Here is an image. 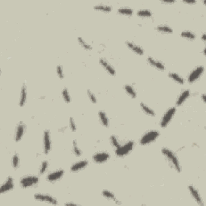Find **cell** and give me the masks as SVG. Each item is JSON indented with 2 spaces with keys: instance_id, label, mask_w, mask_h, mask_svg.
<instances>
[{
  "instance_id": "1",
  "label": "cell",
  "mask_w": 206,
  "mask_h": 206,
  "mask_svg": "<svg viewBox=\"0 0 206 206\" xmlns=\"http://www.w3.org/2000/svg\"><path fill=\"white\" fill-rule=\"evenodd\" d=\"M162 153L166 157L172 168L175 169L177 172H181V166L179 164V160H178L177 156L175 155V153L172 151H171L170 149L166 148V147H164L162 149Z\"/></svg>"
},
{
  "instance_id": "2",
  "label": "cell",
  "mask_w": 206,
  "mask_h": 206,
  "mask_svg": "<svg viewBox=\"0 0 206 206\" xmlns=\"http://www.w3.org/2000/svg\"><path fill=\"white\" fill-rule=\"evenodd\" d=\"M160 136V132L158 131H155V130H153V131H147L146 133L144 134L143 135V137L141 138L140 139V144L141 145H147L149 143H151L157 139V138Z\"/></svg>"
},
{
  "instance_id": "3",
  "label": "cell",
  "mask_w": 206,
  "mask_h": 206,
  "mask_svg": "<svg viewBox=\"0 0 206 206\" xmlns=\"http://www.w3.org/2000/svg\"><path fill=\"white\" fill-rule=\"evenodd\" d=\"M133 148L134 142L133 141H129L123 145H121L118 148L116 149L115 154L118 157H122V156H125L127 154H129L133 150Z\"/></svg>"
},
{
  "instance_id": "4",
  "label": "cell",
  "mask_w": 206,
  "mask_h": 206,
  "mask_svg": "<svg viewBox=\"0 0 206 206\" xmlns=\"http://www.w3.org/2000/svg\"><path fill=\"white\" fill-rule=\"evenodd\" d=\"M39 182H40V178L36 175H27L20 179V184L24 188L35 186Z\"/></svg>"
},
{
  "instance_id": "5",
  "label": "cell",
  "mask_w": 206,
  "mask_h": 206,
  "mask_svg": "<svg viewBox=\"0 0 206 206\" xmlns=\"http://www.w3.org/2000/svg\"><path fill=\"white\" fill-rule=\"evenodd\" d=\"M175 112H176V108L175 107H171L168 109L167 112L164 114V115L162 117L161 121H160V126L161 127H166L171 122V120L172 119L173 116L175 115Z\"/></svg>"
},
{
  "instance_id": "6",
  "label": "cell",
  "mask_w": 206,
  "mask_h": 206,
  "mask_svg": "<svg viewBox=\"0 0 206 206\" xmlns=\"http://www.w3.org/2000/svg\"><path fill=\"white\" fill-rule=\"evenodd\" d=\"M204 71V66H202V65H200V66H197V68L193 69V71L191 72L190 74L188 75V81L189 83H193V82H195L196 81L198 80L201 75L203 74Z\"/></svg>"
},
{
  "instance_id": "7",
  "label": "cell",
  "mask_w": 206,
  "mask_h": 206,
  "mask_svg": "<svg viewBox=\"0 0 206 206\" xmlns=\"http://www.w3.org/2000/svg\"><path fill=\"white\" fill-rule=\"evenodd\" d=\"M43 143H44V152L45 155L49 154V151L52 149V140L51 134L50 131L46 130L44 131V136H43Z\"/></svg>"
},
{
  "instance_id": "8",
  "label": "cell",
  "mask_w": 206,
  "mask_h": 206,
  "mask_svg": "<svg viewBox=\"0 0 206 206\" xmlns=\"http://www.w3.org/2000/svg\"><path fill=\"white\" fill-rule=\"evenodd\" d=\"M34 198L38 201H42V202H47V203H49L51 204H57L58 202L53 197L49 195H44V194H40V193H38V194H35L34 195Z\"/></svg>"
},
{
  "instance_id": "9",
  "label": "cell",
  "mask_w": 206,
  "mask_h": 206,
  "mask_svg": "<svg viewBox=\"0 0 206 206\" xmlns=\"http://www.w3.org/2000/svg\"><path fill=\"white\" fill-rule=\"evenodd\" d=\"M110 158V155L108 152H105V151L98 152L93 155V160L98 164L107 162Z\"/></svg>"
},
{
  "instance_id": "10",
  "label": "cell",
  "mask_w": 206,
  "mask_h": 206,
  "mask_svg": "<svg viewBox=\"0 0 206 206\" xmlns=\"http://www.w3.org/2000/svg\"><path fill=\"white\" fill-rule=\"evenodd\" d=\"M25 130H26V125L23 122H20L16 126V134H15V140L16 142H19L21 140L23 135H24Z\"/></svg>"
},
{
  "instance_id": "11",
  "label": "cell",
  "mask_w": 206,
  "mask_h": 206,
  "mask_svg": "<svg viewBox=\"0 0 206 206\" xmlns=\"http://www.w3.org/2000/svg\"><path fill=\"white\" fill-rule=\"evenodd\" d=\"M188 190H189L191 195L193 197V199L195 200V201L197 202V204L201 206L204 205V203L203 202V200H202L201 197L200 195L199 192H198V190H197L195 187H193V185H189L188 186Z\"/></svg>"
},
{
  "instance_id": "12",
  "label": "cell",
  "mask_w": 206,
  "mask_h": 206,
  "mask_svg": "<svg viewBox=\"0 0 206 206\" xmlns=\"http://www.w3.org/2000/svg\"><path fill=\"white\" fill-rule=\"evenodd\" d=\"M15 187V184H14V179L11 176H8L7 179H6V181L4 182V184H2L0 188V193H5L7 192H9L11 189H13Z\"/></svg>"
},
{
  "instance_id": "13",
  "label": "cell",
  "mask_w": 206,
  "mask_h": 206,
  "mask_svg": "<svg viewBox=\"0 0 206 206\" xmlns=\"http://www.w3.org/2000/svg\"><path fill=\"white\" fill-rule=\"evenodd\" d=\"M64 174V171L60 169V170H56L53 172L49 173V175H47V179L49 180V182H55L58 179H60V178L62 177Z\"/></svg>"
},
{
  "instance_id": "14",
  "label": "cell",
  "mask_w": 206,
  "mask_h": 206,
  "mask_svg": "<svg viewBox=\"0 0 206 206\" xmlns=\"http://www.w3.org/2000/svg\"><path fill=\"white\" fill-rule=\"evenodd\" d=\"M99 62L100 64L106 69V71H107V73H110V74L112 76L115 75V69H114V68L111 65L110 63L109 62L108 60H106L105 58H101L99 60Z\"/></svg>"
},
{
  "instance_id": "15",
  "label": "cell",
  "mask_w": 206,
  "mask_h": 206,
  "mask_svg": "<svg viewBox=\"0 0 206 206\" xmlns=\"http://www.w3.org/2000/svg\"><path fill=\"white\" fill-rule=\"evenodd\" d=\"M27 98V85L26 84H23L22 88H21V93H20V98L19 106L23 107L26 104Z\"/></svg>"
},
{
  "instance_id": "16",
  "label": "cell",
  "mask_w": 206,
  "mask_h": 206,
  "mask_svg": "<svg viewBox=\"0 0 206 206\" xmlns=\"http://www.w3.org/2000/svg\"><path fill=\"white\" fill-rule=\"evenodd\" d=\"M89 164V162L87 161L86 160H81L79 162H77L74 164H73L70 168V170L73 172H78V171L81 170V169H84L85 168H86Z\"/></svg>"
},
{
  "instance_id": "17",
  "label": "cell",
  "mask_w": 206,
  "mask_h": 206,
  "mask_svg": "<svg viewBox=\"0 0 206 206\" xmlns=\"http://www.w3.org/2000/svg\"><path fill=\"white\" fill-rule=\"evenodd\" d=\"M147 61H148V63L151 64V66L155 67V68H156L157 69H160L161 71L165 70V66H164V64H163L161 61H160V60H155V58L151 57V56H149V57L147 58Z\"/></svg>"
},
{
  "instance_id": "18",
  "label": "cell",
  "mask_w": 206,
  "mask_h": 206,
  "mask_svg": "<svg viewBox=\"0 0 206 206\" xmlns=\"http://www.w3.org/2000/svg\"><path fill=\"white\" fill-rule=\"evenodd\" d=\"M126 45L128 47L129 49H131L134 52L137 53L138 55H143L144 51L143 49L141 47L138 46L137 45H135V43L131 42V41H126Z\"/></svg>"
},
{
  "instance_id": "19",
  "label": "cell",
  "mask_w": 206,
  "mask_h": 206,
  "mask_svg": "<svg viewBox=\"0 0 206 206\" xmlns=\"http://www.w3.org/2000/svg\"><path fill=\"white\" fill-rule=\"evenodd\" d=\"M189 96H190V91H189V89H186V90L183 91L180 93V95L178 97L177 101H176V106H178V107L181 106L188 99Z\"/></svg>"
},
{
  "instance_id": "20",
  "label": "cell",
  "mask_w": 206,
  "mask_h": 206,
  "mask_svg": "<svg viewBox=\"0 0 206 206\" xmlns=\"http://www.w3.org/2000/svg\"><path fill=\"white\" fill-rule=\"evenodd\" d=\"M168 76L171 79H172L173 81H175V82H177L178 84L183 85L184 83V78H182L181 76L178 75L177 73H174V72H171V73H168Z\"/></svg>"
},
{
  "instance_id": "21",
  "label": "cell",
  "mask_w": 206,
  "mask_h": 206,
  "mask_svg": "<svg viewBox=\"0 0 206 206\" xmlns=\"http://www.w3.org/2000/svg\"><path fill=\"white\" fill-rule=\"evenodd\" d=\"M124 89L126 92V93L132 98H135L137 97V93H136V91L134 89V87L132 86V85H125Z\"/></svg>"
},
{
  "instance_id": "22",
  "label": "cell",
  "mask_w": 206,
  "mask_h": 206,
  "mask_svg": "<svg viewBox=\"0 0 206 206\" xmlns=\"http://www.w3.org/2000/svg\"><path fill=\"white\" fill-rule=\"evenodd\" d=\"M98 116H99V119L101 121V123L106 127H108L109 126V119L108 117L107 116V114L105 113L104 111H99L98 113Z\"/></svg>"
},
{
  "instance_id": "23",
  "label": "cell",
  "mask_w": 206,
  "mask_h": 206,
  "mask_svg": "<svg viewBox=\"0 0 206 206\" xmlns=\"http://www.w3.org/2000/svg\"><path fill=\"white\" fill-rule=\"evenodd\" d=\"M156 30L160 32H163V33H168L172 34L173 32L172 28L171 27H169L168 25H159L156 27Z\"/></svg>"
},
{
  "instance_id": "24",
  "label": "cell",
  "mask_w": 206,
  "mask_h": 206,
  "mask_svg": "<svg viewBox=\"0 0 206 206\" xmlns=\"http://www.w3.org/2000/svg\"><path fill=\"white\" fill-rule=\"evenodd\" d=\"M140 107H141V108H142L144 112L146 114H148V115H150V116H155V111L153 110L151 107H149L148 106H146V105L145 104V103H143V102H141V103H140Z\"/></svg>"
},
{
  "instance_id": "25",
  "label": "cell",
  "mask_w": 206,
  "mask_h": 206,
  "mask_svg": "<svg viewBox=\"0 0 206 206\" xmlns=\"http://www.w3.org/2000/svg\"><path fill=\"white\" fill-rule=\"evenodd\" d=\"M117 12L121 15H125V16H132L134 13L133 10L130 7H120L117 9Z\"/></svg>"
},
{
  "instance_id": "26",
  "label": "cell",
  "mask_w": 206,
  "mask_h": 206,
  "mask_svg": "<svg viewBox=\"0 0 206 206\" xmlns=\"http://www.w3.org/2000/svg\"><path fill=\"white\" fill-rule=\"evenodd\" d=\"M137 16L139 17H151L152 12L148 9H141L137 11Z\"/></svg>"
},
{
  "instance_id": "27",
  "label": "cell",
  "mask_w": 206,
  "mask_h": 206,
  "mask_svg": "<svg viewBox=\"0 0 206 206\" xmlns=\"http://www.w3.org/2000/svg\"><path fill=\"white\" fill-rule=\"evenodd\" d=\"M78 42H79V44H80L81 45L82 48H84L85 50H88V51H89V50H92V49H93V47H92V45H90L89 44V43H87L85 40L83 39L82 37H78Z\"/></svg>"
},
{
  "instance_id": "28",
  "label": "cell",
  "mask_w": 206,
  "mask_h": 206,
  "mask_svg": "<svg viewBox=\"0 0 206 206\" xmlns=\"http://www.w3.org/2000/svg\"><path fill=\"white\" fill-rule=\"evenodd\" d=\"M180 36H182V37L184 38H187V39H188V40H195L196 39V35L195 33H193V31H183L180 33Z\"/></svg>"
},
{
  "instance_id": "29",
  "label": "cell",
  "mask_w": 206,
  "mask_h": 206,
  "mask_svg": "<svg viewBox=\"0 0 206 206\" xmlns=\"http://www.w3.org/2000/svg\"><path fill=\"white\" fill-rule=\"evenodd\" d=\"M94 9L98 10V11L109 12V11H111V10H112V7H111L110 6H109V5L99 4V5H96L95 7H94Z\"/></svg>"
},
{
  "instance_id": "30",
  "label": "cell",
  "mask_w": 206,
  "mask_h": 206,
  "mask_svg": "<svg viewBox=\"0 0 206 206\" xmlns=\"http://www.w3.org/2000/svg\"><path fill=\"white\" fill-rule=\"evenodd\" d=\"M11 165L15 169H17L20 166V158L17 153H16L11 159Z\"/></svg>"
},
{
  "instance_id": "31",
  "label": "cell",
  "mask_w": 206,
  "mask_h": 206,
  "mask_svg": "<svg viewBox=\"0 0 206 206\" xmlns=\"http://www.w3.org/2000/svg\"><path fill=\"white\" fill-rule=\"evenodd\" d=\"M102 195L104 197H106V198H107V199L113 200L114 201V200H116V197L115 196H114V194L112 192H110V191L109 190L102 191Z\"/></svg>"
},
{
  "instance_id": "32",
  "label": "cell",
  "mask_w": 206,
  "mask_h": 206,
  "mask_svg": "<svg viewBox=\"0 0 206 206\" xmlns=\"http://www.w3.org/2000/svg\"><path fill=\"white\" fill-rule=\"evenodd\" d=\"M62 97L63 99L67 102V103H69L71 102V97H70V94H69V92L67 88H64L62 90Z\"/></svg>"
},
{
  "instance_id": "33",
  "label": "cell",
  "mask_w": 206,
  "mask_h": 206,
  "mask_svg": "<svg viewBox=\"0 0 206 206\" xmlns=\"http://www.w3.org/2000/svg\"><path fill=\"white\" fill-rule=\"evenodd\" d=\"M73 152H74L76 156H81V151L80 148L78 147L77 140H73Z\"/></svg>"
},
{
  "instance_id": "34",
  "label": "cell",
  "mask_w": 206,
  "mask_h": 206,
  "mask_svg": "<svg viewBox=\"0 0 206 206\" xmlns=\"http://www.w3.org/2000/svg\"><path fill=\"white\" fill-rule=\"evenodd\" d=\"M110 142H111V143H112V145H113L114 147H115L116 149L118 148V147L121 146V144H120L119 141H118L117 138L116 137L115 135H111Z\"/></svg>"
},
{
  "instance_id": "35",
  "label": "cell",
  "mask_w": 206,
  "mask_h": 206,
  "mask_svg": "<svg viewBox=\"0 0 206 206\" xmlns=\"http://www.w3.org/2000/svg\"><path fill=\"white\" fill-rule=\"evenodd\" d=\"M87 95H88V97H89V100H90L91 102H93V103H97V102H98V100H97V98H96V96L94 95V93H93V92H91L89 89H88L87 90Z\"/></svg>"
},
{
  "instance_id": "36",
  "label": "cell",
  "mask_w": 206,
  "mask_h": 206,
  "mask_svg": "<svg viewBox=\"0 0 206 206\" xmlns=\"http://www.w3.org/2000/svg\"><path fill=\"white\" fill-rule=\"evenodd\" d=\"M48 167H49V163L47 160H45V161L42 162V164H41V167H40V174H44L48 169Z\"/></svg>"
},
{
  "instance_id": "37",
  "label": "cell",
  "mask_w": 206,
  "mask_h": 206,
  "mask_svg": "<svg viewBox=\"0 0 206 206\" xmlns=\"http://www.w3.org/2000/svg\"><path fill=\"white\" fill-rule=\"evenodd\" d=\"M69 128L73 132H75L77 131V125H76L74 119L72 117H69Z\"/></svg>"
},
{
  "instance_id": "38",
  "label": "cell",
  "mask_w": 206,
  "mask_h": 206,
  "mask_svg": "<svg viewBox=\"0 0 206 206\" xmlns=\"http://www.w3.org/2000/svg\"><path fill=\"white\" fill-rule=\"evenodd\" d=\"M56 73H57L58 78H60V79H63V78H64V71H63L62 66L58 65V66L56 67Z\"/></svg>"
},
{
  "instance_id": "39",
  "label": "cell",
  "mask_w": 206,
  "mask_h": 206,
  "mask_svg": "<svg viewBox=\"0 0 206 206\" xmlns=\"http://www.w3.org/2000/svg\"><path fill=\"white\" fill-rule=\"evenodd\" d=\"M184 2L188 3V4H194L196 3V1L195 0H184Z\"/></svg>"
},
{
  "instance_id": "40",
  "label": "cell",
  "mask_w": 206,
  "mask_h": 206,
  "mask_svg": "<svg viewBox=\"0 0 206 206\" xmlns=\"http://www.w3.org/2000/svg\"><path fill=\"white\" fill-rule=\"evenodd\" d=\"M201 98H202V101H203V102H205V93H203V94H201Z\"/></svg>"
},
{
  "instance_id": "41",
  "label": "cell",
  "mask_w": 206,
  "mask_h": 206,
  "mask_svg": "<svg viewBox=\"0 0 206 206\" xmlns=\"http://www.w3.org/2000/svg\"><path fill=\"white\" fill-rule=\"evenodd\" d=\"M163 2H165V3H174V2H175V1H174V0H172V1H163Z\"/></svg>"
},
{
  "instance_id": "42",
  "label": "cell",
  "mask_w": 206,
  "mask_h": 206,
  "mask_svg": "<svg viewBox=\"0 0 206 206\" xmlns=\"http://www.w3.org/2000/svg\"><path fill=\"white\" fill-rule=\"evenodd\" d=\"M66 205H78L77 204H74V203H72V202H69V203H66Z\"/></svg>"
},
{
  "instance_id": "43",
  "label": "cell",
  "mask_w": 206,
  "mask_h": 206,
  "mask_svg": "<svg viewBox=\"0 0 206 206\" xmlns=\"http://www.w3.org/2000/svg\"><path fill=\"white\" fill-rule=\"evenodd\" d=\"M201 39H202V40H203V41H205V34H203V35H202Z\"/></svg>"
}]
</instances>
